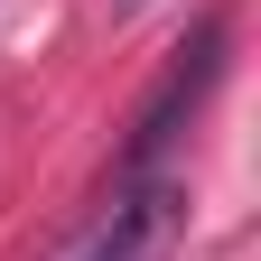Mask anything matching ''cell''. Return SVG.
<instances>
[{
  "label": "cell",
  "mask_w": 261,
  "mask_h": 261,
  "mask_svg": "<svg viewBox=\"0 0 261 261\" xmlns=\"http://www.w3.org/2000/svg\"><path fill=\"white\" fill-rule=\"evenodd\" d=\"M224 47H233V19H196V38L168 56V75H159V84H149V103L130 112V149H121L112 187H121V177H149L159 159L177 149V130L205 112V93L224 84Z\"/></svg>",
  "instance_id": "cell-1"
},
{
  "label": "cell",
  "mask_w": 261,
  "mask_h": 261,
  "mask_svg": "<svg viewBox=\"0 0 261 261\" xmlns=\"http://www.w3.org/2000/svg\"><path fill=\"white\" fill-rule=\"evenodd\" d=\"M177 233H187V177L149 168V177H121V187H112V205L93 215L56 261H168Z\"/></svg>",
  "instance_id": "cell-2"
}]
</instances>
